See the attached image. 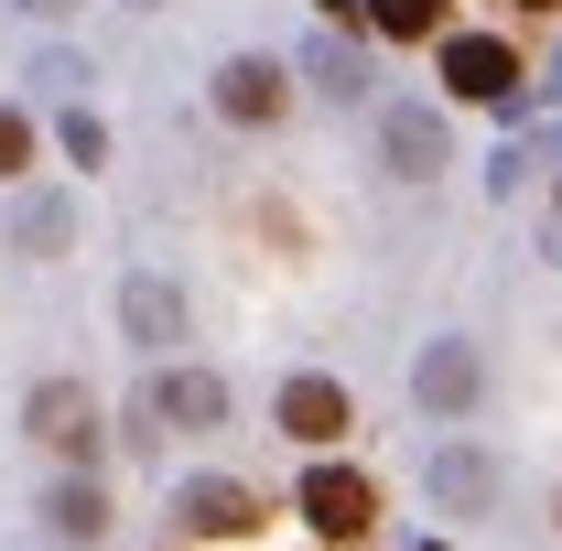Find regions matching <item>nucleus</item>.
Returning <instances> with one entry per match:
<instances>
[{
    "instance_id": "obj_1",
    "label": "nucleus",
    "mask_w": 562,
    "mask_h": 551,
    "mask_svg": "<svg viewBox=\"0 0 562 551\" xmlns=\"http://www.w3.org/2000/svg\"><path fill=\"white\" fill-rule=\"evenodd\" d=\"M432 66H443V98H465V109H508L519 120V98H530V66L508 55V33H443Z\"/></svg>"
},
{
    "instance_id": "obj_2",
    "label": "nucleus",
    "mask_w": 562,
    "mask_h": 551,
    "mask_svg": "<svg viewBox=\"0 0 562 551\" xmlns=\"http://www.w3.org/2000/svg\"><path fill=\"white\" fill-rule=\"evenodd\" d=\"M292 508H303V530H314V541H368V530H379V486L357 476V465H325V454L303 465Z\"/></svg>"
},
{
    "instance_id": "obj_3",
    "label": "nucleus",
    "mask_w": 562,
    "mask_h": 551,
    "mask_svg": "<svg viewBox=\"0 0 562 551\" xmlns=\"http://www.w3.org/2000/svg\"><path fill=\"white\" fill-rule=\"evenodd\" d=\"M22 432H33L44 454H76V465L109 443V432H98V390H87V379H33V390H22Z\"/></svg>"
},
{
    "instance_id": "obj_4",
    "label": "nucleus",
    "mask_w": 562,
    "mask_h": 551,
    "mask_svg": "<svg viewBox=\"0 0 562 551\" xmlns=\"http://www.w3.org/2000/svg\"><path fill=\"white\" fill-rule=\"evenodd\" d=\"M379 162H390L401 184H432V173L454 162V131H443V109H422V98H390V109H379Z\"/></svg>"
},
{
    "instance_id": "obj_5",
    "label": "nucleus",
    "mask_w": 562,
    "mask_h": 551,
    "mask_svg": "<svg viewBox=\"0 0 562 551\" xmlns=\"http://www.w3.org/2000/svg\"><path fill=\"white\" fill-rule=\"evenodd\" d=\"M412 401L432 421H465L476 401H487V357H476L465 336H432V346H422V368H412Z\"/></svg>"
},
{
    "instance_id": "obj_6",
    "label": "nucleus",
    "mask_w": 562,
    "mask_h": 551,
    "mask_svg": "<svg viewBox=\"0 0 562 551\" xmlns=\"http://www.w3.org/2000/svg\"><path fill=\"white\" fill-rule=\"evenodd\" d=\"M271 421L292 432V443H303V454H325L336 432H357V401H347V379H325V368H303V379H281Z\"/></svg>"
},
{
    "instance_id": "obj_7",
    "label": "nucleus",
    "mask_w": 562,
    "mask_h": 551,
    "mask_svg": "<svg viewBox=\"0 0 562 551\" xmlns=\"http://www.w3.org/2000/svg\"><path fill=\"white\" fill-rule=\"evenodd\" d=\"M206 87H216V120H238V131H271L281 109H292V66L281 55H227Z\"/></svg>"
},
{
    "instance_id": "obj_8",
    "label": "nucleus",
    "mask_w": 562,
    "mask_h": 551,
    "mask_svg": "<svg viewBox=\"0 0 562 551\" xmlns=\"http://www.w3.org/2000/svg\"><path fill=\"white\" fill-rule=\"evenodd\" d=\"M422 497H432L443 519H487V508H497L487 443H432V454H422Z\"/></svg>"
},
{
    "instance_id": "obj_9",
    "label": "nucleus",
    "mask_w": 562,
    "mask_h": 551,
    "mask_svg": "<svg viewBox=\"0 0 562 551\" xmlns=\"http://www.w3.org/2000/svg\"><path fill=\"white\" fill-rule=\"evenodd\" d=\"M173 519H184L195 541H249V530H260V486L249 476H184L173 486Z\"/></svg>"
},
{
    "instance_id": "obj_10",
    "label": "nucleus",
    "mask_w": 562,
    "mask_h": 551,
    "mask_svg": "<svg viewBox=\"0 0 562 551\" xmlns=\"http://www.w3.org/2000/svg\"><path fill=\"white\" fill-rule=\"evenodd\" d=\"M120 336L131 346H184V292L162 271H131L120 281Z\"/></svg>"
},
{
    "instance_id": "obj_11",
    "label": "nucleus",
    "mask_w": 562,
    "mask_h": 551,
    "mask_svg": "<svg viewBox=\"0 0 562 551\" xmlns=\"http://www.w3.org/2000/svg\"><path fill=\"white\" fill-rule=\"evenodd\" d=\"M151 412L184 421V432H216V421H227V379H216V368H162V379H151Z\"/></svg>"
},
{
    "instance_id": "obj_12",
    "label": "nucleus",
    "mask_w": 562,
    "mask_h": 551,
    "mask_svg": "<svg viewBox=\"0 0 562 551\" xmlns=\"http://www.w3.org/2000/svg\"><path fill=\"white\" fill-rule=\"evenodd\" d=\"M292 76H303L314 98H336V109H368V66H357V44H336V33H314V44L292 55Z\"/></svg>"
},
{
    "instance_id": "obj_13",
    "label": "nucleus",
    "mask_w": 562,
    "mask_h": 551,
    "mask_svg": "<svg viewBox=\"0 0 562 551\" xmlns=\"http://www.w3.org/2000/svg\"><path fill=\"white\" fill-rule=\"evenodd\" d=\"M11 249L22 260H66L76 249V195H22L11 206Z\"/></svg>"
},
{
    "instance_id": "obj_14",
    "label": "nucleus",
    "mask_w": 562,
    "mask_h": 551,
    "mask_svg": "<svg viewBox=\"0 0 562 551\" xmlns=\"http://www.w3.org/2000/svg\"><path fill=\"white\" fill-rule=\"evenodd\" d=\"M22 87H33V98H55V109H87V87H98V66H87V55H66V44H44V55L22 66Z\"/></svg>"
},
{
    "instance_id": "obj_15",
    "label": "nucleus",
    "mask_w": 562,
    "mask_h": 551,
    "mask_svg": "<svg viewBox=\"0 0 562 551\" xmlns=\"http://www.w3.org/2000/svg\"><path fill=\"white\" fill-rule=\"evenodd\" d=\"M44 519H55L66 541H109V497H98V476H66L55 497H44Z\"/></svg>"
},
{
    "instance_id": "obj_16",
    "label": "nucleus",
    "mask_w": 562,
    "mask_h": 551,
    "mask_svg": "<svg viewBox=\"0 0 562 551\" xmlns=\"http://www.w3.org/2000/svg\"><path fill=\"white\" fill-rule=\"evenodd\" d=\"M368 33H390V44H422V33H432V44H443L454 22H443V0H368Z\"/></svg>"
},
{
    "instance_id": "obj_17",
    "label": "nucleus",
    "mask_w": 562,
    "mask_h": 551,
    "mask_svg": "<svg viewBox=\"0 0 562 551\" xmlns=\"http://www.w3.org/2000/svg\"><path fill=\"white\" fill-rule=\"evenodd\" d=\"M55 151H66L76 173H98V162H109V120H98V109H66V120H55Z\"/></svg>"
},
{
    "instance_id": "obj_18",
    "label": "nucleus",
    "mask_w": 562,
    "mask_h": 551,
    "mask_svg": "<svg viewBox=\"0 0 562 551\" xmlns=\"http://www.w3.org/2000/svg\"><path fill=\"white\" fill-rule=\"evenodd\" d=\"M541 151H562V140H552V131H541V140H497V162H487V195H497V206L530 184V162H541Z\"/></svg>"
},
{
    "instance_id": "obj_19",
    "label": "nucleus",
    "mask_w": 562,
    "mask_h": 551,
    "mask_svg": "<svg viewBox=\"0 0 562 551\" xmlns=\"http://www.w3.org/2000/svg\"><path fill=\"white\" fill-rule=\"evenodd\" d=\"M22 162H33V120H22V109H0V184H11Z\"/></svg>"
},
{
    "instance_id": "obj_20",
    "label": "nucleus",
    "mask_w": 562,
    "mask_h": 551,
    "mask_svg": "<svg viewBox=\"0 0 562 551\" xmlns=\"http://www.w3.org/2000/svg\"><path fill=\"white\" fill-rule=\"evenodd\" d=\"M11 11H22V22H66L76 0H11Z\"/></svg>"
},
{
    "instance_id": "obj_21",
    "label": "nucleus",
    "mask_w": 562,
    "mask_h": 551,
    "mask_svg": "<svg viewBox=\"0 0 562 551\" xmlns=\"http://www.w3.org/2000/svg\"><path fill=\"white\" fill-rule=\"evenodd\" d=\"M314 11H325V22H368V0H314Z\"/></svg>"
},
{
    "instance_id": "obj_22",
    "label": "nucleus",
    "mask_w": 562,
    "mask_h": 551,
    "mask_svg": "<svg viewBox=\"0 0 562 551\" xmlns=\"http://www.w3.org/2000/svg\"><path fill=\"white\" fill-rule=\"evenodd\" d=\"M541 98H562V44H552V66H541Z\"/></svg>"
},
{
    "instance_id": "obj_23",
    "label": "nucleus",
    "mask_w": 562,
    "mask_h": 551,
    "mask_svg": "<svg viewBox=\"0 0 562 551\" xmlns=\"http://www.w3.org/2000/svg\"><path fill=\"white\" fill-rule=\"evenodd\" d=\"M541 249H552V260H562V216H552V238H541Z\"/></svg>"
},
{
    "instance_id": "obj_24",
    "label": "nucleus",
    "mask_w": 562,
    "mask_h": 551,
    "mask_svg": "<svg viewBox=\"0 0 562 551\" xmlns=\"http://www.w3.org/2000/svg\"><path fill=\"white\" fill-rule=\"evenodd\" d=\"M519 11H562V0H519Z\"/></svg>"
},
{
    "instance_id": "obj_25",
    "label": "nucleus",
    "mask_w": 562,
    "mask_h": 551,
    "mask_svg": "<svg viewBox=\"0 0 562 551\" xmlns=\"http://www.w3.org/2000/svg\"><path fill=\"white\" fill-rule=\"evenodd\" d=\"M131 11H162V0H131Z\"/></svg>"
}]
</instances>
